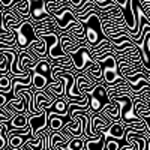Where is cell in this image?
<instances>
[{
    "label": "cell",
    "mask_w": 150,
    "mask_h": 150,
    "mask_svg": "<svg viewBox=\"0 0 150 150\" xmlns=\"http://www.w3.org/2000/svg\"><path fill=\"white\" fill-rule=\"evenodd\" d=\"M47 111H42L41 114H38V116H30V119L27 120V125H29V128H30V134L32 137H39L41 131L45 129L47 126Z\"/></svg>",
    "instance_id": "1"
},
{
    "label": "cell",
    "mask_w": 150,
    "mask_h": 150,
    "mask_svg": "<svg viewBox=\"0 0 150 150\" xmlns=\"http://www.w3.org/2000/svg\"><path fill=\"white\" fill-rule=\"evenodd\" d=\"M54 108H56V114H59L60 117H63L66 116V110H68V101L65 98H56L54 99V102H53Z\"/></svg>",
    "instance_id": "2"
},
{
    "label": "cell",
    "mask_w": 150,
    "mask_h": 150,
    "mask_svg": "<svg viewBox=\"0 0 150 150\" xmlns=\"http://www.w3.org/2000/svg\"><path fill=\"white\" fill-rule=\"evenodd\" d=\"M84 35H86V42H89V47L87 48H92V47H95L99 42V35H98V32L93 27H87Z\"/></svg>",
    "instance_id": "3"
},
{
    "label": "cell",
    "mask_w": 150,
    "mask_h": 150,
    "mask_svg": "<svg viewBox=\"0 0 150 150\" xmlns=\"http://www.w3.org/2000/svg\"><path fill=\"white\" fill-rule=\"evenodd\" d=\"M89 104H90V108L89 110L92 112H95V114H98V112L102 110V102L99 101L95 95H89Z\"/></svg>",
    "instance_id": "4"
},
{
    "label": "cell",
    "mask_w": 150,
    "mask_h": 150,
    "mask_svg": "<svg viewBox=\"0 0 150 150\" xmlns=\"http://www.w3.org/2000/svg\"><path fill=\"white\" fill-rule=\"evenodd\" d=\"M0 90L3 93H11V75H0Z\"/></svg>",
    "instance_id": "5"
},
{
    "label": "cell",
    "mask_w": 150,
    "mask_h": 150,
    "mask_svg": "<svg viewBox=\"0 0 150 150\" xmlns=\"http://www.w3.org/2000/svg\"><path fill=\"white\" fill-rule=\"evenodd\" d=\"M120 144L117 140H112V138H105V149L104 150H119Z\"/></svg>",
    "instance_id": "6"
},
{
    "label": "cell",
    "mask_w": 150,
    "mask_h": 150,
    "mask_svg": "<svg viewBox=\"0 0 150 150\" xmlns=\"http://www.w3.org/2000/svg\"><path fill=\"white\" fill-rule=\"evenodd\" d=\"M8 104V98H6V93H3L0 90V108H5Z\"/></svg>",
    "instance_id": "7"
}]
</instances>
